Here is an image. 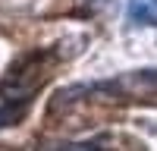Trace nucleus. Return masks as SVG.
<instances>
[{
	"mask_svg": "<svg viewBox=\"0 0 157 151\" xmlns=\"http://www.w3.org/2000/svg\"><path fill=\"white\" fill-rule=\"evenodd\" d=\"M126 13L135 25H157V0H129Z\"/></svg>",
	"mask_w": 157,
	"mask_h": 151,
	"instance_id": "1",
	"label": "nucleus"
},
{
	"mask_svg": "<svg viewBox=\"0 0 157 151\" xmlns=\"http://www.w3.org/2000/svg\"><path fill=\"white\" fill-rule=\"evenodd\" d=\"M132 85L135 88H157V69H141L132 76Z\"/></svg>",
	"mask_w": 157,
	"mask_h": 151,
	"instance_id": "2",
	"label": "nucleus"
},
{
	"mask_svg": "<svg viewBox=\"0 0 157 151\" xmlns=\"http://www.w3.org/2000/svg\"><path fill=\"white\" fill-rule=\"evenodd\" d=\"M60 151H101V148L91 142H75V145H60Z\"/></svg>",
	"mask_w": 157,
	"mask_h": 151,
	"instance_id": "3",
	"label": "nucleus"
},
{
	"mask_svg": "<svg viewBox=\"0 0 157 151\" xmlns=\"http://www.w3.org/2000/svg\"><path fill=\"white\" fill-rule=\"evenodd\" d=\"M16 117H22L19 110H0V126H6V123H13Z\"/></svg>",
	"mask_w": 157,
	"mask_h": 151,
	"instance_id": "4",
	"label": "nucleus"
}]
</instances>
